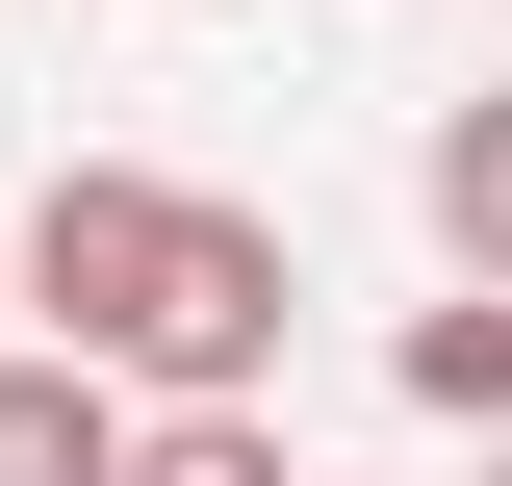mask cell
I'll return each mask as SVG.
<instances>
[{
	"instance_id": "1",
	"label": "cell",
	"mask_w": 512,
	"mask_h": 486,
	"mask_svg": "<svg viewBox=\"0 0 512 486\" xmlns=\"http://www.w3.org/2000/svg\"><path fill=\"white\" fill-rule=\"evenodd\" d=\"M282 307H308L282 205L154 180V154H77V180H26V231H0V333L77 359V384H128V410H282Z\"/></svg>"
},
{
	"instance_id": "2",
	"label": "cell",
	"mask_w": 512,
	"mask_h": 486,
	"mask_svg": "<svg viewBox=\"0 0 512 486\" xmlns=\"http://www.w3.org/2000/svg\"><path fill=\"white\" fill-rule=\"evenodd\" d=\"M410 231H436L461 307H512V77H461V103L410 128Z\"/></svg>"
},
{
	"instance_id": "3",
	"label": "cell",
	"mask_w": 512,
	"mask_h": 486,
	"mask_svg": "<svg viewBox=\"0 0 512 486\" xmlns=\"http://www.w3.org/2000/svg\"><path fill=\"white\" fill-rule=\"evenodd\" d=\"M0 486H128V384H77V359L0 333Z\"/></svg>"
},
{
	"instance_id": "4",
	"label": "cell",
	"mask_w": 512,
	"mask_h": 486,
	"mask_svg": "<svg viewBox=\"0 0 512 486\" xmlns=\"http://www.w3.org/2000/svg\"><path fill=\"white\" fill-rule=\"evenodd\" d=\"M384 384H410V410H436V435H487V461H512V307H410V333H384Z\"/></svg>"
},
{
	"instance_id": "5",
	"label": "cell",
	"mask_w": 512,
	"mask_h": 486,
	"mask_svg": "<svg viewBox=\"0 0 512 486\" xmlns=\"http://www.w3.org/2000/svg\"><path fill=\"white\" fill-rule=\"evenodd\" d=\"M128 486H308L282 410H128Z\"/></svg>"
},
{
	"instance_id": "6",
	"label": "cell",
	"mask_w": 512,
	"mask_h": 486,
	"mask_svg": "<svg viewBox=\"0 0 512 486\" xmlns=\"http://www.w3.org/2000/svg\"><path fill=\"white\" fill-rule=\"evenodd\" d=\"M487 486H512V461H487Z\"/></svg>"
}]
</instances>
